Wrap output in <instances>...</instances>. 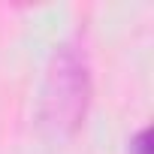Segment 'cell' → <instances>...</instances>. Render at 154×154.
<instances>
[{"label": "cell", "instance_id": "1", "mask_svg": "<svg viewBox=\"0 0 154 154\" xmlns=\"http://www.w3.org/2000/svg\"><path fill=\"white\" fill-rule=\"evenodd\" d=\"M91 106V63L82 42L63 39L42 75L39 88V127L51 139H69L82 130Z\"/></svg>", "mask_w": 154, "mask_h": 154}, {"label": "cell", "instance_id": "2", "mask_svg": "<svg viewBox=\"0 0 154 154\" xmlns=\"http://www.w3.org/2000/svg\"><path fill=\"white\" fill-rule=\"evenodd\" d=\"M127 145H130L127 154H151V130H148V127H139V130L130 136Z\"/></svg>", "mask_w": 154, "mask_h": 154}]
</instances>
